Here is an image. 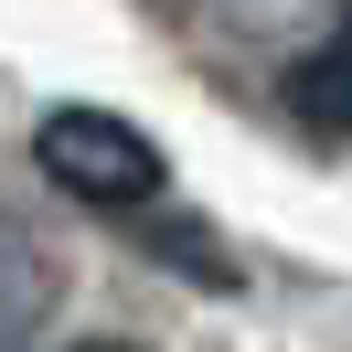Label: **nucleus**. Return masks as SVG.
I'll return each mask as SVG.
<instances>
[{
	"mask_svg": "<svg viewBox=\"0 0 352 352\" xmlns=\"http://www.w3.org/2000/svg\"><path fill=\"white\" fill-rule=\"evenodd\" d=\"M32 171L65 203H86V214H150V203L171 192L160 139L139 129V118H118V107H86V96L32 118Z\"/></svg>",
	"mask_w": 352,
	"mask_h": 352,
	"instance_id": "obj_1",
	"label": "nucleus"
},
{
	"mask_svg": "<svg viewBox=\"0 0 352 352\" xmlns=\"http://www.w3.org/2000/svg\"><path fill=\"white\" fill-rule=\"evenodd\" d=\"M352 22V0H214V32L224 43H267V54H309V43H331V32Z\"/></svg>",
	"mask_w": 352,
	"mask_h": 352,
	"instance_id": "obj_2",
	"label": "nucleus"
},
{
	"mask_svg": "<svg viewBox=\"0 0 352 352\" xmlns=\"http://www.w3.org/2000/svg\"><path fill=\"white\" fill-rule=\"evenodd\" d=\"M288 107H299L309 129H352V22L288 65Z\"/></svg>",
	"mask_w": 352,
	"mask_h": 352,
	"instance_id": "obj_3",
	"label": "nucleus"
}]
</instances>
